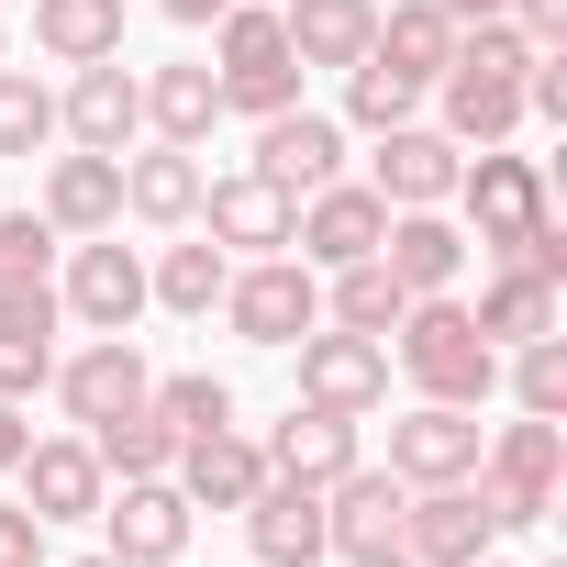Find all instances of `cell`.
<instances>
[{"label": "cell", "instance_id": "obj_33", "mask_svg": "<svg viewBox=\"0 0 567 567\" xmlns=\"http://www.w3.org/2000/svg\"><path fill=\"white\" fill-rule=\"evenodd\" d=\"M145 412H156L167 434H212V423H234V390H223L212 368H189V379H156V390H145Z\"/></svg>", "mask_w": 567, "mask_h": 567}, {"label": "cell", "instance_id": "obj_46", "mask_svg": "<svg viewBox=\"0 0 567 567\" xmlns=\"http://www.w3.org/2000/svg\"><path fill=\"white\" fill-rule=\"evenodd\" d=\"M79 567H123V556H112V545H101V556H79Z\"/></svg>", "mask_w": 567, "mask_h": 567}, {"label": "cell", "instance_id": "obj_43", "mask_svg": "<svg viewBox=\"0 0 567 567\" xmlns=\"http://www.w3.org/2000/svg\"><path fill=\"white\" fill-rule=\"evenodd\" d=\"M156 12H167V23H223L234 0H156Z\"/></svg>", "mask_w": 567, "mask_h": 567}, {"label": "cell", "instance_id": "obj_24", "mask_svg": "<svg viewBox=\"0 0 567 567\" xmlns=\"http://www.w3.org/2000/svg\"><path fill=\"white\" fill-rule=\"evenodd\" d=\"M368 56L434 90V79H445V56H456V23L434 12V0H401V12H379V23H368Z\"/></svg>", "mask_w": 567, "mask_h": 567}, {"label": "cell", "instance_id": "obj_14", "mask_svg": "<svg viewBox=\"0 0 567 567\" xmlns=\"http://www.w3.org/2000/svg\"><path fill=\"white\" fill-rule=\"evenodd\" d=\"M245 534H256V567H312L323 556V489L267 467L256 501H245Z\"/></svg>", "mask_w": 567, "mask_h": 567}, {"label": "cell", "instance_id": "obj_36", "mask_svg": "<svg viewBox=\"0 0 567 567\" xmlns=\"http://www.w3.org/2000/svg\"><path fill=\"white\" fill-rule=\"evenodd\" d=\"M512 401H523V412H545V423L567 412V346H556V334L512 346Z\"/></svg>", "mask_w": 567, "mask_h": 567}, {"label": "cell", "instance_id": "obj_47", "mask_svg": "<svg viewBox=\"0 0 567 567\" xmlns=\"http://www.w3.org/2000/svg\"><path fill=\"white\" fill-rule=\"evenodd\" d=\"M467 567H501V556H467Z\"/></svg>", "mask_w": 567, "mask_h": 567}, {"label": "cell", "instance_id": "obj_4", "mask_svg": "<svg viewBox=\"0 0 567 567\" xmlns=\"http://www.w3.org/2000/svg\"><path fill=\"white\" fill-rule=\"evenodd\" d=\"M301 401H323V412H379V401H390V346H379V334H346V323H312V334H301Z\"/></svg>", "mask_w": 567, "mask_h": 567}, {"label": "cell", "instance_id": "obj_44", "mask_svg": "<svg viewBox=\"0 0 567 567\" xmlns=\"http://www.w3.org/2000/svg\"><path fill=\"white\" fill-rule=\"evenodd\" d=\"M434 12H445V23H489V12H501V0H434Z\"/></svg>", "mask_w": 567, "mask_h": 567}, {"label": "cell", "instance_id": "obj_38", "mask_svg": "<svg viewBox=\"0 0 567 567\" xmlns=\"http://www.w3.org/2000/svg\"><path fill=\"white\" fill-rule=\"evenodd\" d=\"M45 245H56L45 212H0V278H45Z\"/></svg>", "mask_w": 567, "mask_h": 567}, {"label": "cell", "instance_id": "obj_31", "mask_svg": "<svg viewBox=\"0 0 567 567\" xmlns=\"http://www.w3.org/2000/svg\"><path fill=\"white\" fill-rule=\"evenodd\" d=\"M323 312H334L346 334H379V346H390V323H401L412 301H401V278H390L379 256H357V267H334V301H323Z\"/></svg>", "mask_w": 567, "mask_h": 567}, {"label": "cell", "instance_id": "obj_20", "mask_svg": "<svg viewBox=\"0 0 567 567\" xmlns=\"http://www.w3.org/2000/svg\"><path fill=\"white\" fill-rule=\"evenodd\" d=\"M267 467H278V478H312V489H323V478H346V467H357V412L290 401V423L267 434Z\"/></svg>", "mask_w": 567, "mask_h": 567}, {"label": "cell", "instance_id": "obj_1", "mask_svg": "<svg viewBox=\"0 0 567 567\" xmlns=\"http://www.w3.org/2000/svg\"><path fill=\"white\" fill-rule=\"evenodd\" d=\"M390 334H401V368L423 379V401H456V412H478V401L501 390V346L467 323V301H445V290H434V301H412Z\"/></svg>", "mask_w": 567, "mask_h": 567}, {"label": "cell", "instance_id": "obj_17", "mask_svg": "<svg viewBox=\"0 0 567 567\" xmlns=\"http://www.w3.org/2000/svg\"><path fill=\"white\" fill-rule=\"evenodd\" d=\"M379 267L401 278V301H434V290H456L467 234H456L445 212H390V234H379Z\"/></svg>", "mask_w": 567, "mask_h": 567}, {"label": "cell", "instance_id": "obj_2", "mask_svg": "<svg viewBox=\"0 0 567 567\" xmlns=\"http://www.w3.org/2000/svg\"><path fill=\"white\" fill-rule=\"evenodd\" d=\"M223 112H290L301 101V56H290V34H278V12H256V0H234L223 12Z\"/></svg>", "mask_w": 567, "mask_h": 567}, {"label": "cell", "instance_id": "obj_8", "mask_svg": "<svg viewBox=\"0 0 567 567\" xmlns=\"http://www.w3.org/2000/svg\"><path fill=\"white\" fill-rule=\"evenodd\" d=\"M56 123H68V134H79L90 156H123V145H134V123H145V79H134L123 56H90V68L68 79Z\"/></svg>", "mask_w": 567, "mask_h": 567}, {"label": "cell", "instance_id": "obj_32", "mask_svg": "<svg viewBox=\"0 0 567 567\" xmlns=\"http://www.w3.org/2000/svg\"><path fill=\"white\" fill-rule=\"evenodd\" d=\"M90 456L101 467H123V478H167V456H178V434L134 401V412H112V423H90Z\"/></svg>", "mask_w": 567, "mask_h": 567}, {"label": "cell", "instance_id": "obj_35", "mask_svg": "<svg viewBox=\"0 0 567 567\" xmlns=\"http://www.w3.org/2000/svg\"><path fill=\"white\" fill-rule=\"evenodd\" d=\"M45 134H56V90L23 79V68H0V156H34Z\"/></svg>", "mask_w": 567, "mask_h": 567}, {"label": "cell", "instance_id": "obj_25", "mask_svg": "<svg viewBox=\"0 0 567 567\" xmlns=\"http://www.w3.org/2000/svg\"><path fill=\"white\" fill-rule=\"evenodd\" d=\"M434 90H445V134H456V145H501V134L523 123V79H489V68H445Z\"/></svg>", "mask_w": 567, "mask_h": 567}, {"label": "cell", "instance_id": "obj_6", "mask_svg": "<svg viewBox=\"0 0 567 567\" xmlns=\"http://www.w3.org/2000/svg\"><path fill=\"white\" fill-rule=\"evenodd\" d=\"M456 189H467V223H478V245H523L534 223H545V167L534 156H501V145H478V167H456Z\"/></svg>", "mask_w": 567, "mask_h": 567}, {"label": "cell", "instance_id": "obj_11", "mask_svg": "<svg viewBox=\"0 0 567 567\" xmlns=\"http://www.w3.org/2000/svg\"><path fill=\"white\" fill-rule=\"evenodd\" d=\"M101 523H112V556L123 567L189 556V489L178 478H123V501H101Z\"/></svg>", "mask_w": 567, "mask_h": 567}, {"label": "cell", "instance_id": "obj_10", "mask_svg": "<svg viewBox=\"0 0 567 567\" xmlns=\"http://www.w3.org/2000/svg\"><path fill=\"white\" fill-rule=\"evenodd\" d=\"M178 489H189V512H245L256 501V478H267V445L256 434H234V423H212V434H178Z\"/></svg>", "mask_w": 567, "mask_h": 567}, {"label": "cell", "instance_id": "obj_7", "mask_svg": "<svg viewBox=\"0 0 567 567\" xmlns=\"http://www.w3.org/2000/svg\"><path fill=\"white\" fill-rule=\"evenodd\" d=\"M401 467H346L323 478V556H390L401 545Z\"/></svg>", "mask_w": 567, "mask_h": 567}, {"label": "cell", "instance_id": "obj_12", "mask_svg": "<svg viewBox=\"0 0 567 567\" xmlns=\"http://www.w3.org/2000/svg\"><path fill=\"white\" fill-rule=\"evenodd\" d=\"M200 212H212V245H245V256H278V245H290V223H301V200L278 189V178H256V167L200 178Z\"/></svg>", "mask_w": 567, "mask_h": 567}, {"label": "cell", "instance_id": "obj_21", "mask_svg": "<svg viewBox=\"0 0 567 567\" xmlns=\"http://www.w3.org/2000/svg\"><path fill=\"white\" fill-rule=\"evenodd\" d=\"M45 223L56 234H112L123 223V156H90V145L56 156L45 167Z\"/></svg>", "mask_w": 567, "mask_h": 567}, {"label": "cell", "instance_id": "obj_26", "mask_svg": "<svg viewBox=\"0 0 567 567\" xmlns=\"http://www.w3.org/2000/svg\"><path fill=\"white\" fill-rule=\"evenodd\" d=\"M489 346H534V334H556V290H545V278L512 256L501 278H489V290H478V312H467Z\"/></svg>", "mask_w": 567, "mask_h": 567}, {"label": "cell", "instance_id": "obj_40", "mask_svg": "<svg viewBox=\"0 0 567 567\" xmlns=\"http://www.w3.org/2000/svg\"><path fill=\"white\" fill-rule=\"evenodd\" d=\"M501 23L523 45H567V0H501Z\"/></svg>", "mask_w": 567, "mask_h": 567}, {"label": "cell", "instance_id": "obj_37", "mask_svg": "<svg viewBox=\"0 0 567 567\" xmlns=\"http://www.w3.org/2000/svg\"><path fill=\"white\" fill-rule=\"evenodd\" d=\"M56 312H68V301L45 290V278H0V334H45V346H56Z\"/></svg>", "mask_w": 567, "mask_h": 567}, {"label": "cell", "instance_id": "obj_15", "mask_svg": "<svg viewBox=\"0 0 567 567\" xmlns=\"http://www.w3.org/2000/svg\"><path fill=\"white\" fill-rule=\"evenodd\" d=\"M334 167H346V134H334L323 112H301V101H290V112H267V123H256V178H278L290 200H312Z\"/></svg>", "mask_w": 567, "mask_h": 567}, {"label": "cell", "instance_id": "obj_3", "mask_svg": "<svg viewBox=\"0 0 567 567\" xmlns=\"http://www.w3.org/2000/svg\"><path fill=\"white\" fill-rule=\"evenodd\" d=\"M223 323H234L245 346H301V334L323 323V278H312L301 256H256V267L223 278Z\"/></svg>", "mask_w": 567, "mask_h": 567}, {"label": "cell", "instance_id": "obj_18", "mask_svg": "<svg viewBox=\"0 0 567 567\" xmlns=\"http://www.w3.org/2000/svg\"><path fill=\"white\" fill-rule=\"evenodd\" d=\"M390 212H434L456 189V134H423V123H390L379 134V178H368Z\"/></svg>", "mask_w": 567, "mask_h": 567}, {"label": "cell", "instance_id": "obj_13", "mask_svg": "<svg viewBox=\"0 0 567 567\" xmlns=\"http://www.w3.org/2000/svg\"><path fill=\"white\" fill-rule=\"evenodd\" d=\"M390 467H401V489L478 478V423H467L456 401H423V412H401V423H390Z\"/></svg>", "mask_w": 567, "mask_h": 567}, {"label": "cell", "instance_id": "obj_23", "mask_svg": "<svg viewBox=\"0 0 567 567\" xmlns=\"http://www.w3.org/2000/svg\"><path fill=\"white\" fill-rule=\"evenodd\" d=\"M368 23H379V0H290V12H278V34H290L301 68H357Z\"/></svg>", "mask_w": 567, "mask_h": 567}, {"label": "cell", "instance_id": "obj_41", "mask_svg": "<svg viewBox=\"0 0 567 567\" xmlns=\"http://www.w3.org/2000/svg\"><path fill=\"white\" fill-rule=\"evenodd\" d=\"M45 556V523L34 512H0V567H34Z\"/></svg>", "mask_w": 567, "mask_h": 567}, {"label": "cell", "instance_id": "obj_16", "mask_svg": "<svg viewBox=\"0 0 567 567\" xmlns=\"http://www.w3.org/2000/svg\"><path fill=\"white\" fill-rule=\"evenodd\" d=\"M12 478H23V512H34V523H90L112 467H101L79 434H56V445H23V467H12Z\"/></svg>", "mask_w": 567, "mask_h": 567}, {"label": "cell", "instance_id": "obj_19", "mask_svg": "<svg viewBox=\"0 0 567 567\" xmlns=\"http://www.w3.org/2000/svg\"><path fill=\"white\" fill-rule=\"evenodd\" d=\"M68 312H79L90 334H134V312H145V256H134V245H79Z\"/></svg>", "mask_w": 567, "mask_h": 567}, {"label": "cell", "instance_id": "obj_28", "mask_svg": "<svg viewBox=\"0 0 567 567\" xmlns=\"http://www.w3.org/2000/svg\"><path fill=\"white\" fill-rule=\"evenodd\" d=\"M34 45L90 68V56H123V0H34Z\"/></svg>", "mask_w": 567, "mask_h": 567}, {"label": "cell", "instance_id": "obj_27", "mask_svg": "<svg viewBox=\"0 0 567 567\" xmlns=\"http://www.w3.org/2000/svg\"><path fill=\"white\" fill-rule=\"evenodd\" d=\"M123 212H145V223H200V156H189V145L134 156V167H123Z\"/></svg>", "mask_w": 567, "mask_h": 567}, {"label": "cell", "instance_id": "obj_9", "mask_svg": "<svg viewBox=\"0 0 567 567\" xmlns=\"http://www.w3.org/2000/svg\"><path fill=\"white\" fill-rule=\"evenodd\" d=\"M379 234H390V200H379V189H346V178H323L312 212L290 223L301 267H357V256H379Z\"/></svg>", "mask_w": 567, "mask_h": 567}, {"label": "cell", "instance_id": "obj_45", "mask_svg": "<svg viewBox=\"0 0 567 567\" xmlns=\"http://www.w3.org/2000/svg\"><path fill=\"white\" fill-rule=\"evenodd\" d=\"M357 567H412V556H401V545H390V556H357Z\"/></svg>", "mask_w": 567, "mask_h": 567}, {"label": "cell", "instance_id": "obj_29", "mask_svg": "<svg viewBox=\"0 0 567 567\" xmlns=\"http://www.w3.org/2000/svg\"><path fill=\"white\" fill-rule=\"evenodd\" d=\"M145 123H156L167 145H200V134L223 123V79H212V68H156V79H145Z\"/></svg>", "mask_w": 567, "mask_h": 567}, {"label": "cell", "instance_id": "obj_5", "mask_svg": "<svg viewBox=\"0 0 567 567\" xmlns=\"http://www.w3.org/2000/svg\"><path fill=\"white\" fill-rule=\"evenodd\" d=\"M489 501L467 489V478H434V489H412L401 501V556L412 567H467V556H489Z\"/></svg>", "mask_w": 567, "mask_h": 567}, {"label": "cell", "instance_id": "obj_42", "mask_svg": "<svg viewBox=\"0 0 567 567\" xmlns=\"http://www.w3.org/2000/svg\"><path fill=\"white\" fill-rule=\"evenodd\" d=\"M23 445H34V423H23V401H0V478L23 467Z\"/></svg>", "mask_w": 567, "mask_h": 567}, {"label": "cell", "instance_id": "obj_39", "mask_svg": "<svg viewBox=\"0 0 567 567\" xmlns=\"http://www.w3.org/2000/svg\"><path fill=\"white\" fill-rule=\"evenodd\" d=\"M56 379V346L45 334H0V401H23V390H45Z\"/></svg>", "mask_w": 567, "mask_h": 567}, {"label": "cell", "instance_id": "obj_30", "mask_svg": "<svg viewBox=\"0 0 567 567\" xmlns=\"http://www.w3.org/2000/svg\"><path fill=\"white\" fill-rule=\"evenodd\" d=\"M223 278H234L223 245H167V256L145 267V301H167V312H223Z\"/></svg>", "mask_w": 567, "mask_h": 567}, {"label": "cell", "instance_id": "obj_34", "mask_svg": "<svg viewBox=\"0 0 567 567\" xmlns=\"http://www.w3.org/2000/svg\"><path fill=\"white\" fill-rule=\"evenodd\" d=\"M412 101H423V79H401V68H379V56H357V68H346V112H357L368 134L412 123Z\"/></svg>", "mask_w": 567, "mask_h": 567}, {"label": "cell", "instance_id": "obj_22", "mask_svg": "<svg viewBox=\"0 0 567 567\" xmlns=\"http://www.w3.org/2000/svg\"><path fill=\"white\" fill-rule=\"evenodd\" d=\"M56 390H68V412H79V423H112V412H134L156 379H145L134 334H101L90 357H68V368H56Z\"/></svg>", "mask_w": 567, "mask_h": 567}]
</instances>
